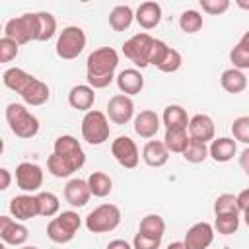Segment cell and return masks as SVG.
Segmentation results:
<instances>
[{
  "mask_svg": "<svg viewBox=\"0 0 249 249\" xmlns=\"http://www.w3.org/2000/svg\"><path fill=\"white\" fill-rule=\"evenodd\" d=\"M47 169H49V173L53 175V177H58V179H62V177H70L72 173H74V169L60 158V156H56L54 152L49 156V160H47Z\"/></svg>",
  "mask_w": 249,
  "mask_h": 249,
  "instance_id": "obj_36",
  "label": "cell"
},
{
  "mask_svg": "<svg viewBox=\"0 0 249 249\" xmlns=\"http://www.w3.org/2000/svg\"><path fill=\"white\" fill-rule=\"evenodd\" d=\"M107 249H134V247L124 239H113L107 243Z\"/></svg>",
  "mask_w": 249,
  "mask_h": 249,
  "instance_id": "obj_47",
  "label": "cell"
},
{
  "mask_svg": "<svg viewBox=\"0 0 249 249\" xmlns=\"http://www.w3.org/2000/svg\"><path fill=\"white\" fill-rule=\"evenodd\" d=\"M134 21V12L130 6L126 4H119L111 10L109 14V25L115 29V31H124L130 27V23Z\"/></svg>",
  "mask_w": 249,
  "mask_h": 249,
  "instance_id": "obj_27",
  "label": "cell"
},
{
  "mask_svg": "<svg viewBox=\"0 0 249 249\" xmlns=\"http://www.w3.org/2000/svg\"><path fill=\"white\" fill-rule=\"evenodd\" d=\"M230 60H231V64H233V68H237V70H247L249 68V47L247 45H243L241 41L231 49V53H230Z\"/></svg>",
  "mask_w": 249,
  "mask_h": 249,
  "instance_id": "obj_39",
  "label": "cell"
},
{
  "mask_svg": "<svg viewBox=\"0 0 249 249\" xmlns=\"http://www.w3.org/2000/svg\"><path fill=\"white\" fill-rule=\"evenodd\" d=\"M179 27L185 33H196L202 27V16L196 10H185L179 16Z\"/></svg>",
  "mask_w": 249,
  "mask_h": 249,
  "instance_id": "obj_35",
  "label": "cell"
},
{
  "mask_svg": "<svg viewBox=\"0 0 249 249\" xmlns=\"http://www.w3.org/2000/svg\"><path fill=\"white\" fill-rule=\"evenodd\" d=\"M187 130H189V136H191L193 140H198V142L208 144V142L214 140L216 126H214L212 117H208V115H204V113H198V115L191 117Z\"/></svg>",
  "mask_w": 249,
  "mask_h": 249,
  "instance_id": "obj_16",
  "label": "cell"
},
{
  "mask_svg": "<svg viewBox=\"0 0 249 249\" xmlns=\"http://www.w3.org/2000/svg\"><path fill=\"white\" fill-rule=\"evenodd\" d=\"M191 142V136L187 132V128H169L165 130V136H163V144L169 152L173 154H183L187 150Z\"/></svg>",
  "mask_w": 249,
  "mask_h": 249,
  "instance_id": "obj_26",
  "label": "cell"
},
{
  "mask_svg": "<svg viewBox=\"0 0 249 249\" xmlns=\"http://www.w3.org/2000/svg\"><path fill=\"white\" fill-rule=\"evenodd\" d=\"M21 249H39V247H33V245H25V247H21Z\"/></svg>",
  "mask_w": 249,
  "mask_h": 249,
  "instance_id": "obj_53",
  "label": "cell"
},
{
  "mask_svg": "<svg viewBox=\"0 0 249 249\" xmlns=\"http://www.w3.org/2000/svg\"><path fill=\"white\" fill-rule=\"evenodd\" d=\"M181 64H183V56H181V53H179L177 49L169 47L167 54L163 56V60H161L156 68L161 70V72H165V74H173V72H177V70L181 68Z\"/></svg>",
  "mask_w": 249,
  "mask_h": 249,
  "instance_id": "obj_38",
  "label": "cell"
},
{
  "mask_svg": "<svg viewBox=\"0 0 249 249\" xmlns=\"http://www.w3.org/2000/svg\"><path fill=\"white\" fill-rule=\"evenodd\" d=\"M39 35V19L37 14H21L12 18L4 25V37H10L18 45H25L29 41H37Z\"/></svg>",
  "mask_w": 249,
  "mask_h": 249,
  "instance_id": "obj_4",
  "label": "cell"
},
{
  "mask_svg": "<svg viewBox=\"0 0 249 249\" xmlns=\"http://www.w3.org/2000/svg\"><path fill=\"white\" fill-rule=\"evenodd\" d=\"M239 41H241L243 45H247V47H249V31H245V33L241 35V39H239Z\"/></svg>",
  "mask_w": 249,
  "mask_h": 249,
  "instance_id": "obj_51",
  "label": "cell"
},
{
  "mask_svg": "<svg viewBox=\"0 0 249 249\" xmlns=\"http://www.w3.org/2000/svg\"><path fill=\"white\" fill-rule=\"evenodd\" d=\"M0 237L8 245H23L29 237V230L10 216H0Z\"/></svg>",
  "mask_w": 249,
  "mask_h": 249,
  "instance_id": "obj_15",
  "label": "cell"
},
{
  "mask_svg": "<svg viewBox=\"0 0 249 249\" xmlns=\"http://www.w3.org/2000/svg\"><path fill=\"white\" fill-rule=\"evenodd\" d=\"M208 156H210L208 146H206L204 142H198V140H193V138H191L187 150L183 152V158H185V161H189V163H200V161H204Z\"/></svg>",
  "mask_w": 249,
  "mask_h": 249,
  "instance_id": "obj_34",
  "label": "cell"
},
{
  "mask_svg": "<svg viewBox=\"0 0 249 249\" xmlns=\"http://www.w3.org/2000/svg\"><path fill=\"white\" fill-rule=\"evenodd\" d=\"M0 249H6V245H2V247H0Z\"/></svg>",
  "mask_w": 249,
  "mask_h": 249,
  "instance_id": "obj_54",
  "label": "cell"
},
{
  "mask_svg": "<svg viewBox=\"0 0 249 249\" xmlns=\"http://www.w3.org/2000/svg\"><path fill=\"white\" fill-rule=\"evenodd\" d=\"M93 101H95V89L88 84H78L70 89L68 93V103L72 109H78V111H91L93 107Z\"/></svg>",
  "mask_w": 249,
  "mask_h": 249,
  "instance_id": "obj_19",
  "label": "cell"
},
{
  "mask_svg": "<svg viewBox=\"0 0 249 249\" xmlns=\"http://www.w3.org/2000/svg\"><path fill=\"white\" fill-rule=\"evenodd\" d=\"M37 19H39L37 41H49L56 33V19H54V16L49 14V12H37Z\"/></svg>",
  "mask_w": 249,
  "mask_h": 249,
  "instance_id": "obj_33",
  "label": "cell"
},
{
  "mask_svg": "<svg viewBox=\"0 0 249 249\" xmlns=\"http://www.w3.org/2000/svg\"><path fill=\"white\" fill-rule=\"evenodd\" d=\"M117 64H119V53L113 47H99V49H95L88 56V62H86L88 86H91L93 89L107 88L117 78L115 76Z\"/></svg>",
  "mask_w": 249,
  "mask_h": 249,
  "instance_id": "obj_2",
  "label": "cell"
},
{
  "mask_svg": "<svg viewBox=\"0 0 249 249\" xmlns=\"http://www.w3.org/2000/svg\"><path fill=\"white\" fill-rule=\"evenodd\" d=\"M121 224V208L117 204H99L86 216V228L91 233H107L113 231Z\"/></svg>",
  "mask_w": 249,
  "mask_h": 249,
  "instance_id": "obj_6",
  "label": "cell"
},
{
  "mask_svg": "<svg viewBox=\"0 0 249 249\" xmlns=\"http://www.w3.org/2000/svg\"><path fill=\"white\" fill-rule=\"evenodd\" d=\"M37 202H39V216L53 218L60 210V202H58V196L54 193H49V191L37 193Z\"/></svg>",
  "mask_w": 249,
  "mask_h": 249,
  "instance_id": "obj_30",
  "label": "cell"
},
{
  "mask_svg": "<svg viewBox=\"0 0 249 249\" xmlns=\"http://www.w3.org/2000/svg\"><path fill=\"white\" fill-rule=\"evenodd\" d=\"M88 185H89L91 195H93V196H99V198L107 196V195L113 191V181H111V177H109L107 173H103V171H93V173H89Z\"/></svg>",
  "mask_w": 249,
  "mask_h": 249,
  "instance_id": "obj_29",
  "label": "cell"
},
{
  "mask_svg": "<svg viewBox=\"0 0 249 249\" xmlns=\"http://www.w3.org/2000/svg\"><path fill=\"white\" fill-rule=\"evenodd\" d=\"M19 53V45L16 41H12L10 37H2L0 39V62H10L18 56Z\"/></svg>",
  "mask_w": 249,
  "mask_h": 249,
  "instance_id": "obj_41",
  "label": "cell"
},
{
  "mask_svg": "<svg viewBox=\"0 0 249 249\" xmlns=\"http://www.w3.org/2000/svg\"><path fill=\"white\" fill-rule=\"evenodd\" d=\"M231 134L237 142L241 144H247L249 146V117H237L233 123H231Z\"/></svg>",
  "mask_w": 249,
  "mask_h": 249,
  "instance_id": "obj_40",
  "label": "cell"
},
{
  "mask_svg": "<svg viewBox=\"0 0 249 249\" xmlns=\"http://www.w3.org/2000/svg\"><path fill=\"white\" fill-rule=\"evenodd\" d=\"M134 19L142 29H154L161 21V6L158 2H142L134 12Z\"/></svg>",
  "mask_w": 249,
  "mask_h": 249,
  "instance_id": "obj_21",
  "label": "cell"
},
{
  "mask_svg": "<svg viewBox=\"0 0 249 249\" xmlns=\"http://www.w3.org/2000/svg\"><path fill=\"white\" fill-rule=\"evenodd\" d=\"M16 183L25 193H37L43 185V169L37 163L21 161L16 167Z\"/></svg>",
  "mask_w": 249,
  "mask_h": 249,
  "instance_id": "obj_11",
  "label": "cell"
},
{
  "mask_svg": "<svg viewBox=\"0 0 249 249\" xmlns=\"http://www.w3.org/2000/svg\"><path fill=\"white\" fill-rule=\"evenodd\" d=\"M200 8L210 16H220L230 8V0H200Z\"/></svg>",
  "mask_w": 249,
  "mask_h": 249,
  "instance_id": "obj_43",
  "label": "cell"
},
{
  "mask_svg": "<svg viewBox=\"0 0 249 249\" xmlns=\"http://www.w3.org/2000/svg\"><path fill=\"white\" fill-rule=\"evenodd\" d=\"M167 249H189V247L185 245V241H173L167 245Z\"/></svg>",
  "mask_w": 249,
  "mask_h": 249,
  "instance_id": "obj_49",
  "label": "cell"
},
{
  "mask_svg": "<svg viewBox=\"0 0 249 249\" xmlns=\"http://www.w3.org/2000/svg\"><path fill=\"white\" fill-rule=\"evenodd\" d=\"M91 196V191H89V185H88V179H70L64 187V198L70 206H76V208H82L88 204Z\"/></svg>",
  "mask_w": 249,
  "mask_h": 249,
  "instance_id": "obj_17",
  "label": "cell"
},
{
  "mask_svg": "<svg viewBox=\"0 0 249 249\" xmlns=\"http://www.w3.org/2000/svg\"><path fill=\"white\" fill-rule=\"evenodd\" d=\"M10 214L18 222H25V220H31V218L39 216L37 195H18V196H14L10 200Z\"/></svg>",
  "mask_w": 249,
  "mask_h": 249,
  "instance_id": "obj_14",
  "label": "cell"
},
{
  "mask_svg": "<svg viewBox=\"0 0 249 249\" xmlns=\"http://www.w3.org/2000/svg\"><path fill=\"white\" fill-rule=\"evenodd\" d=\"M239 228V216L237 214H226V216H216L214 220V230L220 235H231Z\"/></svg>",
  "mask_w": 249,
  "mask_h": 249,
  "instance_id": "obj_37",
  "label": "cell"
},
{
  "mask_svg": "<svg viewBox=\"0 0 249 249\" xmlns=\"http://www.w3.org/2000/svg\"><path fill=\"white\" fill-rule=\"evenodd\" d=\"M239 165H241V169L245 171V175L249 177V146L239 154Z\"/></svg>",
  "mask_w": 249,
  "mask_h": 249,
  "instance_id": "obj_46",
  "label": "cell"
},
{
  "mask_svg": "<svg viewBox=\"0 0 249 249\" xmlns=\"http://www.w3.org/2000/svg\"><path fill=\"white\" fill-rule=\"evenodd\" d=\"M237 206H239V212H247L249 210V189L241 191L237 195Z\"/></svg>",
  "mask_w": 249,
  "mask_h": 249,
  "instance_id": "obj_45",
  "label": "cell"
},
{
  "mask_svg": "<svg viewBox=\"0 0 249 249\" xmlns=\"http://www.w3.org/2000/svg\"><path fill=\"white\" fill-rule=\"evenodd\" d=\"M56 220L64 226V228H68L70 231H78L80 230V226H82V218L78 216V212H74V210H66V212H60L58 216H56Z\"/></svg>",
  "mask_w": 249,
  "mask_h": 249,
  "instance_id": "obj_42",
  "label": "cell"
},
{
  "mask_svg": "<svg viewBox=\"0 0 249 249\" xmlns=\"http://www.w3.org/2000/svg\"><path fill=\"white\" fill-rule=\"evenodd\" d=\"M189 115L181 105H167L161 115V123L165 124V130L169 128H187L189 126Z\"/></svg>",
  "mask_w": 249,
  "mask_h": 249,
  "instance_id": "obj_25",
  "label": "cell"
},
{
  "mask_svg": "<svg viewBox=\"0 0 249 249\" xmlns=\"http://www.w3.org/2000/svg\"><path fill=\"white\" fill-rule=\"evenodd\" d=\"M160 130V117L156 111L144 109L134 117V132L140 138H154Z\"/></svg>",
  "mask_w": 249,
  "mask_h": 249,
  "instance_id": "obj_20",
  "label": "cell"
},
{
  "mask_svg": "<svg viewBox=\"0 0 249 249\" xmlns=\"http://www.w3.org/2000/svg\"><path fill=\"white\" fill-rule=\"evenodd\" d=\"M109 134H111V126H109V121H107L105 113L91 109L84 115V119H82V136L88 144L99 146L105 140H109Z\"/></svg>",
  "mask_w": 249,
  "mask_h": 249,
  "instance_id": "obj_7",
  "label": "cell"
},
{
  "mask_svg": "<svg viewBox=\"0 0 249 249\" xmlns=\"http://www.w3.org/2000/svg\"><path fill=\"white\" fill-rule=\"evenodd\" d=\"M2 82L8 89L19 93V97L27 103V105H33V107H39V105H45L51 97V89L45 82H41L39 78L27 74L23 68H8L2 76Z\"/></svg>",
  "mask_w": 249,
  "mask_h": 249,
  "instance_id": "obj_1",
  "label": "cell"
},
{
  "mask_svg": "<svg viewBox=\"0 0 249 249\" xmlns=\"http://www.w3.org/2000/svg\"><path fill=\"white\" fill-rule=\"evenodd\" d=\"M107 117L115 124H126L134 117V103L128 95L117 93L107 101Z\"/></svg>",
  "mask_w": 249,
  "mask_h": 249,
  "instance_id": "obj_12",
  "label": "cell"
},
{
  "mask_svg": "<svg viewBox=\"0 0 249 249\" xmlns=\"http://www.w3.org/2000/svg\"><path fill=\"white\" fill-rule=\"evenodd\" d=\"M115 80H117V86H119L121 93L128 95V97L140 93L142 88H144V76L136 68H124V70H121Z\"/></svg>",
  "mask_w": 249,
  "mask_h": 249,
  "instance_id": "obj_18",
  "label": "cell"
},
{
  "mask_svg": "<svg viewBox=\"0 0 249 249\" xmlns=\"http://www.w3.org/2000/svg\"><path fill=\"white\" fill-rule=\"evenodd\" d=\"M220 84H222V88L228 93H241L247 88V78H245V74L241 70H237V68L231 66V68H228V70L222 72Z\"/></svg>",
  "mask_w": 249,
  "mask_h": 249,
  "instance_id": "obj_24",
  "label": "cell"
},
{
  "mask_svg": "<svg viewBox=\"0 0 249 249\" xmlns=\"http://www.w3.org/2000/svg\"><path fill=\"white\" fill-rule=\"evenodd\" d=\"M47 235H49V239L54 241V243H68V241L74 239L76 233L70 231L68 228H64L56 218H53V220L47 224Z\"/></svg>",
  "mask_w": 249,
  "mask_h": 249,
  "instance_id": "obj_32",
  "label": "cell"
},
{
  "mask_svg": "<svg viewBox=\"0 0 249 249\" xmlns=\"http://www.w3.org/2000/svg\"><path fill=\"white\" fill-rule=\"evenodd\" d=\"M214 214L216 216H226V214H237L239 216V206H237V196L224 193L214 200Z\"/></svg>",
  "mask_w": 249,
  "mask_h": 249,
  "instance_id": "obj_31",
  "label": "cell"
},
{
  "mask_svg": "<svg viewBox=\"0 0 249 249\" xmlns=\"http://www.w3.org/2000/svg\"><path fill=\"white\" fill-rule=\"evenodd\" d=\"M53 148H54V154L60 156L74 171H78V169L84 167V163H86V154H84L80 142H78L74 136H70V134L58 136V138L54 140V146H53Z\"/></svg>",
  "mask_w": 249,
  "mask_h": 249,
  "instance_id": "obj_9",
  "label": "cell"
},
{
  "mask_svg": "<svg viewBox=\"0 0 249 249\" xmlns=\"http://www.w3.org/2000/svg\"><path fill=\"white\" fill-rule=\"evenodd\" d=\"M86 47V33L78 25H68L60 31L56 39V54L64 60L76 58Z\"/></svg>",
  "mask_w": 249,
  "mask_h": 249,
  "instance_id": "obj_8",
  "label": "cell"
},
{
  "mask_svg": "<svg viewBox=\"0 0 249 249\" xmlns=\"http://www.w3.org/2000/svg\"><path fill=\"white\" fill-rule=\"evenodd\" d=\"M185 245L189 249H206L214 241V228L208 222H196L193 224L185 233Z\"/></svg>",
  "mask_w": 249,
  "mask_h": 249,
  "instance_id": "obj_13",
  "label": "cell"
},
{
  "mask_svg": "<svg viewBox=\"0 0 249 249\" xmlns=\"http://www.w3.org/2000/svg\"><path fill=\"white\" fill-rule=\"evenodd\" d=\"M235 4H237L241 10H249V2H247V0H235Z\"/></svg>",
  "mask_w": 249,
  "mask_h": 249,
  "instance_id": "obj_50",
  "label": "cell"
},
{
  "mask_svg": "<svg viewBox=\"0 0 249 249\" xmlns=\"http://www.w3.org/2000/svg\"><path fill=\"white\" fill-rule=\"evenodd\" d=\"M0 177H2V183H0V189H2V191H6V189L10 187V181H12V175H10V171H8L6 167H2V169H0Z\"/></svg>",
  "mask_w": 249,
  "mask_h": 249,
  "instance_id": "obj_48",
  "label": "cell"
},
{
  "mask_svg": "<svg viewBox=\"0 0 249 249\" xmlns=\"http://www.w3.org/2000/svg\"><path fill=\"white\" fill-rule=\"evenodd\" d=\"M6 121L10 124V130L18 138H33L39 132V119L25 109L21 103H8L6 107Z\"/></svg>",
  "mask_w": 249,
  "mask_h": 249,
  "instance_id": "obj_3",
  "label": "cell"
},
{
  "mask_svg": "<svg viewBox=\"0 0 249 249\" xmlns=\"http://www.w3.org/2000/svg\"><path fill=\"white\" fill-rule=\"evenodd\" d=\"M142 160L150 167H161L169 160V150L161 140H150L142 148Z\"/></svg>",
  "mask_w": 249,
  "mask_h": 249,
  "instance_id": "obj_22",
  "label": "cell"
},
{
  "mask_svg": "<svg viewBox=\"0 0 249 249\" xmlns=\"http://www.w3.org/2000/svg\"><path fill=\"white\" fill-rule=\"evenodd\" d=\"M208 152H210V158L218 163H226L230 161L235 152H237V144L233 138H228V136H222V138H214L208 146Z\"/></svg>",
  "mask_w": 249,
  "mask_h": 249,
  "instance_id": "obj_23",
  "label": "cell"
},
{
  "mask_svg": "<svg viewBox=\"0 0 249 249\" xmlns=\"http://www.w3.org/2000/svg\"><path fill=\"white\" fill-rule=\"evenodd\" d=\"M243 220H245V224H247V228H249V210L243 212Z\"/></svg>",
  "mask_w": 249,
  "mask_h": 249,
  "instance_id": "obj_52",
  "label": "cell"
},
{
  "mask_svg": "<svg viewBox=\"0 0 249 249\" xmlns=\"http://www.w3.org/2000/svg\"><path fill=\"white\" fill-rule=\"evenodd\" d=\"M160 245H161V239H154V237H148L144 233H136L132 239L134 249H160Z\"/></svg>",
  "mask_w": 249,
  "mask_h": 249,
  "instance_id": "obj_44",
  "label": "cell"
},
{
  "mask_svg": "<svg viewBox=\"0 0 249 249\" xmlns=\"http://www.w3.org/2000/svg\"><path fill=\"white\" fill-rule=\"evenodd\" d=\"M111 154L117 160V163L123 165L124 169H134L138 165V161H140L138 146L128 136H117L113 140V144H111Z\"/></svg>",
  "mask_w": 249,
  "mask_h": 249,
  "instance_id": "obj_10",
  "label": "cell"
},
{
  "mask_svg": "<svg viewBox=\"0 0 249 249\" xmlns=\"http://www.w3.org/2000/svg\"><path fill=\"white\" fill-rule=\"evenodd\" d=\"M138 233H144V235L154 237V239H161L165 233V220L160 214H148L140 220Z\"/></svg>",
  "mask_w": 249,
  "mask_h": 249,
  "instance_id": "obj_28",
  "label": "cell"
},
{
  "mask_svg": "<svg viewBox=\"0 0 249 249\" xmlns=\"http://www.w3.org/2000/svg\"><path fill=\"white\" fill-rule=\"evenodd\" d=\"M156 41L150 33L142 31V33H136L132 35L128 41L123 43V54L134 62L138 68H146L152 60V53H154V47H156Z\"/></svg>",
  "mask_w": 249,
  "mask_h": 249,
  "instance_id": "obj_5",
  "label": "cell"
}]
</instances>
